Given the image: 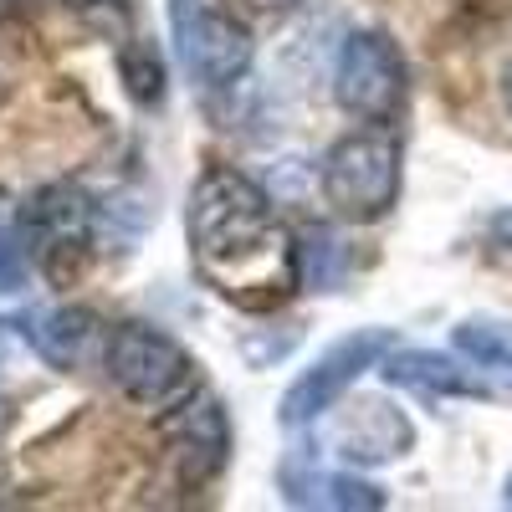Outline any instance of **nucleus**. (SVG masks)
<instances>
[{"label":"nucleus","instance_id":"nucleus-1","mask_svg":"<svg viewBox=\"0 0 512 512\" xmlns=\"http://www.w3.org/2000/svg\"><path fill=\"white\" fill-rule=\"evenodd\" d=\"M195 272L236 308H277L292 297L303 251L272 200L236 169H205L190 195Z\"/></svg>","mask_w":512,"mask_h":512},{"label":"nucleus","instance_id":"nucleus-2","mask_svg":"<svg viewBox=\"0 0 512 512\" xmlns=\"http://www.w3.org/2000/svg\"><path fill=\"white\" fill-rule=\"evenodd\" d=\"M323 195L344 221H379L400 195V139L390 128H359L323 159Z\"/></svg>","mask_w":512,"mask_h":512},{"label":"nucleus","instance_id":"nucleus-3","mask_svg":"<svg viewBox=\"0 0 512 512\" xmlns=\"http://www.w3.org/2000/svg\"><path fill=\"white\" fill-rule=\"evenodd\" d=\"M333 93H338L344 113H354L364 123H390L410 93V72H405L400 47L379 31L344 36L338 62H333Z\"/></svg>","mask_w":512,"mask_h":512},{"label":"nucleus","instance_id":"nucleus-4","mask_svg":"<svg viewBox=\"0 0 512 512\" xmlns=\"http://www.w3.org/2000/svg\"><path fill=\"white\" fill-rule=\"evenodd\" d=\"M175 52L200 88H226L251 67V36L221 0H169Z\"/></svg>","mask_w":512,"mask_h":512},{"label":"nucleus","instance_id":"nucleus-5","mask_svg":"<svg viewBox=\"0 0 512 512\" xmlns=\"http://www.w3.org/2000/svg\"><path fill=\"white\" fill-rule=\"evenodd\" d=\"M108 374L134 405H164L185 390L190 359L169 333L149 323H118L108 338Z\"/></svg>","mask_w":512,"mask_h":512},{"label":"nucleus","instance_id":"nucleus-6","mask_svg":"<svg viewBox=\"0 0 512 512\" xmlns=\"http://www.w3.org/2000/svg\"><path fill=\"white\" fill-rule=\"evenodd\" d=\"M384 354H390V333L384 328H364L354 338H338V344L308 369L292 379V390L282 395V425H313L323 410H333L349 395V384L374 369Z\"/></svg>","mask_w":512,"mask_h":512},{"label":"nucleus","instance_id":"nucleus-7","mask_svg":"<svg viewBox=\"0 0 512 512\" xmlns=\"http://www.w3.org/2000/svg\"><path fill=\"white\" fill-rule=\"evenodd\" d=\"M21 241L41 256V267L62 277V256H88L93 241V205L72 185H47L21 205Z\"/></svg>","mask_w":512,"mask_h":512},{"label":"nucleus","instance_id":"nucleus-8","mask_svg":"<svg viewBox=\"0 0 512 512\" xmlns=\"http://www.w3.org/2000/svg\"><path fill=\"white\" fill-rule=\"evenodd\" d=\"M159 436L169 446V461H175L180 482H210L231 456V431H226V410L216 405V395H195L185 405H175L164 415Z\"/></svg>","mask_w":512,"mask_h":512},{"label":"nucleus","instance_id":"nucleus-9","mask_svg":"<svg viewBox=\"0 0 512 512\" xmlns=\"http://www.w3.org/2000/svg\"><path fill=\"white\" fill-rule=\"evenodd\" d=\"M379 374H384V384H400V390H415V395H466V400H482L487 395V384L472 369H461L446 354H425V349L384 354L379 359Z\"/></svg>","mask_w":512,"mask_h":512},{"label":"nucleus","instance_id":"nucleus-10","mask_svg":"<svg viewBox=\"0 0 512 512\" xmlns=\"http://www.w3.org/2000/svg\"><path fill=\"white\" fill-rule=\"evenodd\" d=\"M338 446L354 461H390L410 446V425L384 405H354L344 431H338Z\"/></svg>","mask_w":512,"mask_h":512},{"label":"nucleus","instance_id":"nucleus-11","mask_svg":"<svg viewBox=\"0 0 512 512\" xmlns=\"http://www.w3.org/2000/svg\"><path fill=\"white\" fill-rule=\"evenodd\" d=\"M93 338V313L88 308H52L31 323V349L52 369H72Z\"/></svg>","mask_w":512,"mask_h":512},{"label":"nucleus","instance_id":"nucleus-12","mask_svg":"<svg viewBox=\"0 0 512 512\" xmlns=\"http://www.w3.org/2000/svg\"><path fill=\"white\" fill-rule=\"evenodd\" d=\"M282 492L297 507H354V512L384 507V492L369 487V482H354V477H318V472H308L303 482L282 477Z\"/></svg>","mask_w":512,"mask_h":512},{"label":"nucleus","instance_id":"nucleus-13","mask_svg":"<svg viewBox=\"0 0 512 512\" xmlns=\"http://www.w3.org/2000/svg\"><path fill=\"white\" fill-rule=\"evenodd\" d=\"M456 349L482 364V369H497L502 379H512V323H497V318H466L456 328Z\"/></svg>","mask_w":512,"mask_h":512},{"label":"nucleus","instance_id":"nucleus-14","mask_svg":"<svg viewBox=\"0 0 512 512\" xmlns=\"http://www.w3.org/2000/svg\"><path fill=\"white\" fill-rule=\"evenodd\" d=\"M338 267H344V256H338V246L328 236H308L303 241V272H308V287L328 292L338 282Z\"/></svg>","mask_w":512,"mask_h":512},{"label":"nucleus","instance_id":"nucleus-15","mask_svg":"<svg viewBox=\"0 0 512 512\" xmlns=\"http://www.w3.org/2000/svg\"><path fill=\"white\" fill-rule=\"evenodd\" d=\"M26 282V256H21V246L0 231V292L6 287H21Z\"/></svg>","mask_w":512,"mask_h":512},{"label":"nucleus","instance_id":"nucleus-16","mask_svg":"<svg viewBox=\"0 0 512 512\" xmlns=\"http://www.w3.org/2000/svg\"><path fill=\"white\" fill-rule=\"evenodd\" d=\"M16 67H21V52H16V36L0 26V103L11 98V88H16Z\"/></svg>","mask_w":512,"mask_h":512},{"label":"nucleus","instance_id":"nucleus-17","mask_svg":"<svg viewBox=\"0 0 512 512\" xmlns=\"http://www.w3.org/2000/svg\"><path fill=\"white\" fill-rule=\"evenodd\" d=\"M251 11H267V16H277V11H292V6H308V0H246Z\"/></svg>","mask_w":512,"mask_h":512},{"label":"nucleus","instance_id":"nucleus-18","mask_svg":"<svg viewBox=\"0 0 512 512\" xmlns=\"http://www.w3.org/2000/svg\"><path fill=\"white\" fill-rule=\"evenodd\" d=\"M6 349H11V328L0 323V359H6Z\"/></svg>","mask_w":512,"mask_h":512},{"label":"nucleus","instance_id":"nucleus-19","mask_svg":"<svg viewBox=\"0 0 512 512\" xmlns=\"http://www.w3.org/2000/svg\"><path fill=\"white\" fill-rule=\"evenodd\" d=\"M507 108H512V72H507Z\"/></svg>","mask_w":512,"mask_h":512},{"label":"nucleus","instance_id":"nucleus-20","mask_svg":"<svg viewBox=\"0 0 512 512\" xmlns=\"http://www.w3.org/2000/svg\"><path fill=\"white\" fill-rule=\"evenodd\" d=\"M507 507H512V482H507Z\"/></svg>","mask_w":512,"mask_h":512},{"label":"nucleus","instance_id":"nucleus-21","mask_svg":"<svg viewBox=\"0 0 512 512\" xmlns=\"http://www.w3.org/2000/svg\"><path fill=\"white\" fill-rule=\"evenodd\" d=\"M0 420H6V400H0Z\"/></svg>","mask_w":512,"mask_h":512}]
</instances>
